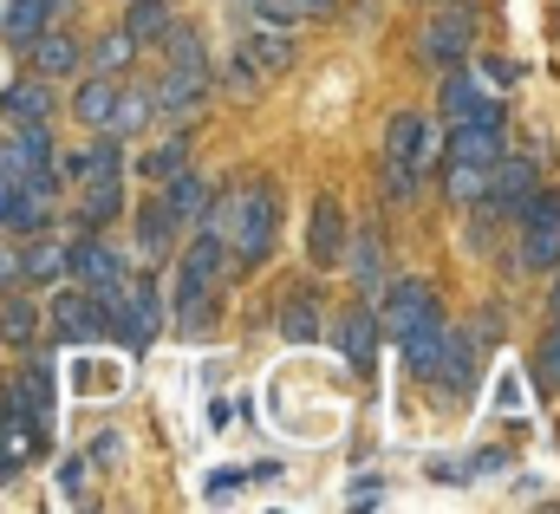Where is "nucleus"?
<instances>
[{
  "instance_id": "2f4dec72",
  "label": "nucleus",
  "mask_w": 560,
  "mask_h": 514,
  "mask_svg": "<svg viewBox=\"0 0 560 514\" xmlns=\"http://www.w3.org/2000/svg\"><path fill=\"white\" fill-rule=\"evenodd\" d=\"M156 46H163V59H170L176 72H209V52H202V39H196L189 26H170Z\"/></svg>"
},
{
  "instance_id": "a19ab883",
  "label": "nucleus",
  "mask_w": 560,
  "mask_h": 514,
  "mask_svg": "<svg viewBox=\"0 0 560 514\" xmlns=\"http://www.w3.org/2000/svg\"><path fill=\"white\" fill-rule=\"evenodd\" d=\"M423 476H430V482H443V489H463V482H469V463H463V456H430V463H423Z\"/></svg>"
},
{
  "instance_id": "5701e85b",
  "label": "nucleus",
  "mask_w": 560,
  "mask_h": 514,
  "mask_svg": "<svg viewBox=\"0 0 560 514\" xmlns=\"http://www.w3.org/2000/svg\"><path fill=\"white\" fill-rule=\"evenodd\" d=\"M52 280H66V242L26 235L20 242V287H52Z\"/></svg>"
},
{
  "instance_id": "39448f33",
  "label": "nucleus",
  "mask_w": 560,
  "mask_h": 514,
  "mask_svg": "<svg viewBox=\"0 0 560 514\" xmlns=\"http://www.w3.org/2000/svg\"><path fill=\"white\" fill-rule=\"evenodd\" d=\"M515 229H522V248H515V267L522 273H555L560 267V189H528L522 209H515Z\"/></svg>"
},
{
  "instance_id": "c756f323",
  "label": "nucleus",
  "mask_w": 560,
  "mask_h": 514,
  "mask_svg": "<svg viewBox=\"0 0 560 514\" xmlns=\"http://www.w3.org/2000/svg\"><path fill=\"white\" fill-rule=\"evenodd\" d=\"M235 13L248 20V26H275V33H287V26H300L306 13H300V0H235Z\"/></svg>"
},
{
  "instance_id": "c85d7f7f",
  "label": "nucleus",
  "mask_w": 560,
  "mask_h": 514,
  "mask_svg": "<svg viewBox=\"0 0 560 514\" xmlns=\"http://www.w3.org/2000/svg\"><path fill=\"white\" fill-rule=\"evenodd\" d=\"M176 26V13L163 7V0H131V13H125V33L138 39V46H150V39H163Z\"/></svg>"
},
{
  "instance_id": "f704fd0d",
  "label": "nucleus",
  "mask_w": 560,
  "mask_h": 514,
  "mask_svg": "<svg viewBox=\"0 0 560 514\" xmlns=\"http://www.w3.org/2000/svg\"><path fill=\"white\" fill-rule=\"evenodd\" d=\"M150 112H156V105H150V92H118V105H112V137H138L143 125H150Z\"/></svg>"
},
{
  "instance_id": "423d86ee",
  "label": "nucleus",
  "mask_w": 560,
  "mask_h": 514,
  "mask_svg": "<svg viewBox=\"0 0 560 514\" xmlns=\"http://www.w3.org/2000/svg\"><path fill=\"white\" fill-rule=\"evenodd\" d=\"M293 39L275 33V26H248L242 33V46H235V59H229V85L235 92H261V79H275V72H293Z\"/></svg>"
},
{
  "instance_id": "4be33fe9",
  "label": "nucleus",
  "mask_w": 560,
  "mask_h": 514,
  "mask_svg": "<svg viewBox=\"0 0 560 514\" xmlns=\"http://www.w3.org/2000/svg\"><path fill=\"white\" fill-rule=\"evenodd\" d=\"M0 118L7 125H46L52 118V85L46 79H13L0 92Z\"/></svg>"
},
{
  "instance_id": "a211bd4d",
  "label": "nucleus",
  "mask_w": 560,
  "mask_h": 514,
  "mask_svg": "<svg viewBox=\"0 0 560 514\" xmlns=\"http://www.w3.org/2000/svg\"><path fill=\"white\" fill-rule=\"evenodd\" d=\"M156 196H163V209H170V215H176V229H196V222H202V209H209V196H215V189H209V183H202V176H196V170H189V163H183V170H176V176H163V183H156Z\"/></svg>"
},
{
  "instance_id": "a18cd8bd",
  "label": "nucleus",
  "mask_w": 560,
  "mask_h": 514,
  "mask_svg": "<svg viewBox=\"0 0 560 514\" xmlns=\"http://www.w3.org/2000/svg\"><path fill=\"white\" fill-rule=\"evenodd\" d=\"M346 502H352V509H378V502H385V482H378V476H359Z\"/></svg>"
},
{
  "instance_id": "2eb2a0df",
  "label": "nucleus",
  "mask_w": 560,
  "mask_h": 514,
  "mask_svg": "<svg viewBox=\"0 0 560 514\" xmlns=\"http://www.w3.org/2000/svg\"><path fill=\"white\" fill-rule=\"evenodd\" d=\"M52 170H59V183H85V176H112V170H125V150H118V137L112 130H98V143H85V150H52Z\"/></svg>"
},
{
  "instance_id": "f3484780",
  "label": "nucleus",
  "mask_w": 560,
  "mask_h": 514,
  "mask_svg": "<svg viewBox=\"0 0 560 514\" xmlns=\"http://www.w3.org/2000/svg\"><path fill=\"white\" fill-rule=\"evenodd\" d=\"M150 105L163 112V118H196L202 105H209V72H163V85L150 92Z\"/></svg>"
},
{
  "instance_id": "7ed1b4c3",
  "label": "nucleus",
  "mask_w": 560,
  "mask_h": 514,
  "mask_svg": "<svg viewBox=\"0 0 560 514\" xmlns=\"http://www.w3.org/2000/svg\"><path fill=\"white\" fill-rule=\"evenodd\" d=\"M495 156H502V105L489 98L469 118H450V130H443V189L456 202H476Z\"/></svg>"
},
{
  "instance_id": "ea45409f",
  "label": "nucleus",
  "mask_w": 560,
  "mask_h": 514,
  "mask_svg": "<svg viewBox=\"0 0 560 514\" xmlns=\"http://www.w3.org/2000/svg\"><path fill=\"white\" fill-rule=\"evenodd\" d=\"M59 502H72V509H85L92 495H85V463L79 456H66L59 463Z\"/></svg>"
},
{
  "instance_id": "9d476101",
  "label": "nucleus",
  "mask_w": 560,
  "mask_h": 514,
  "mask_svg": "<svg viewBox=\"0 0 560 514\" xmlns=\"http://www.w3.org/2000/svg\"><path fill=\"white\" fill-rule=\"evenodd\" d=\"M46 319H52V339L59 346H92V339H105V306H98V293H85V287H59L52 293V306H46Z\"/></svg>"
},
{
  "instance_id": "cd10ccee",
  "label": "nucleus",
  "mask_w": 560,
  "mask_h": 514,
  "mask_svg": "<svg viewBox=\"0 0 560 514\" xmlns=\"http://www.w3.org/2000/svg\"><path fill=\"white\" fill-rule=\"evenodd\" d=\"M0 339H7V346H33V339H39V313L20 300V287L0 293Z\"/></svg>"
},
{
  "instance_id": "de8ad7c7",
  "label": "nucleus",
  "mask_w": 560,
  "mask_h": 514,
  "mask_svg": "<svg viewBox=\"0 0 560 514\" xmlns=\"http://www.w3.org/2000/svg\"><path fill=\"white\" fill-rule=\"evenodd\" d=\"M332 7H339V0H300V13H306V20H313V13H332Z\"/></svg>"
},
{
  "instance_id": "09e8293b",
  "label": "nucleus",
  "mask_w": 560,
  "mask_h": 514,
  "mask_svg": "<svg viewBox=\"0 0 560 514\" xmlns=\"http://www.w3.org/2000/svg\"><path fill=\"white\" fill-rule=\"evenodd\" d=\"M7 196H13V170H7V156H0V209H7Z\"/></svg>"
},
{
  "instance_id": "0eeeda50",
  "label": "nucleus",
  "mask_w": 560,
  "mask_h": 514,
  "mask_svg": "<svg viewBox=\"0 0 560 514\" xmlns=\"http://www.w3.org/2000/svg\"><path fill=\"white\" fill-rule=\"evenodd\" d=\"M105 332H118L131 352H150V346H156V332H163V293H156L150 280L131 273V287L105 306Z\"/></svg>"
},
{
  "instance_id": "393cba45",
  "label": "nucleus",
  "mask_w": 560,
  "mask_h": 514,
  "mask_svg": "<svg viewBox=\"0 0 560 514\" xmlns=\"http://www.w3.org/2000/svg\"><path fill=\"white\" fill-rule=\"evenodd\" d=\"M170 242H176V215L163 209V196H150V202L138 209V255L163 260L170 255Z\"/></svg>"
},
{
  "instance_id": "49530a36",
  "label": "nucleus",
  "mask_w": 560,
  "mask_h": 514,
  "mask_svg": "<svg viewBox=\"0 0 560 514\" xmlns=\"http://www.w3.org/2000/svg\"><path fill=\"white\" fill-rule=\"evenodd\" d=\"M118 449H125V436H118V430H98V443H92V456H98V463H118Z\"/></svg>"
},
{
  "instance_id": "37998d69",
  "label": "nucleus",
  "mask_w": 560,
  "mask_h": 514,
  "mask_svg": "<svg viewBox=\"0 0 560 514\" xmlns=\"http://www.w3.org/2000/svg\"><path fill=\"white\" fill-rule=\"evenodd\" d=\"M463 463H469V482H476V476H502V469H509V449H476V456H463Z\"/></svg>"
},
{
  "instance_id": "9b49d317",
  "label": "nucleus",
  "mask_w": 560,
  "mask_h": 514,
  "mask_svg": "<svg viewBox=\"0 0 560 514\" xmlns=\"http://www.w3.org/2000/svg\"><path fill=\"white\" fill-rule=\"evenodd\" d=\"M430 319H443V313H436V293H430V280H398V287L385 293V319H378V332L405 346V339H411L418 326H430Z\"/></svg>"
},
{
  "instance_id": "1a4fd4ad",
  "label": "nucleus",
  "mask_w": 560,
  "mask_h": 514,
  "mask_svg": "<svg viewBox=\"0 0 560 514\" xmlns=\"http://www.w3.org/2000/svg\"><path fill=\"white\" fill-rule=\"evenodd\" d=\"M469 46H476V13H469V7H443V13H430L423 33H418V59L430 66V72L463 66Z\"/></svg>"
},
{
  "instance_id": "4c0bfd02",
  "label": "nucleus",
  "mask_w": 560,
  "mask_h": 514,
  "mask_svg": "<svg viewBox=\"0 0 560 514\" xmlns=\"http://www.w3.org/2000/svg\"><path fill=\"white\" fill-rule=\"evenodd\" d=\"M469 72H476L482 92H509V85H522V66H509V59H482V66H469Z\"/></svg>"
},
{
  "instance_id": "473e14b6",
  "label": "nucleus",
  "mask_w": 560,
  "mask_h": 514,
  "mask_svg": "<svg viewBox=\"0 0 560 514\" xmlns=\"http://www.w3.org/2000/svg\"><path fill=\"white\" fill-rule=\"evenodd\" d=\"M118 378H125L118 365H98V359H85V346H79V359H72V390H79V397H112Z\"/></svg>"
},
{
  "instance_id": "79ce46f5",
  "label": "nucleus",
  "mask_w": 560,
  "mask_h": 514,
  "mask_svg": "<svg viewBox=\"0 0 560 514\" xmlns=\"http://www.w3.org/2000/svg\"><path fill=\"white\" fill-rule=\"evenodd\" d=\"M242 482H248V469H209L202 476V502H229Z\"/></svg>"
},
{
  "instance_id": "6ab92c4d",
  "label": "nucleus",
  "mask_w": 560,
  "mask_h": 514,
  "mask_svg": "<svg viewBox=\"0 0 560 514\" xmlns=\"http://www.w3.org/2000/svg\"><path fill=\"white\" fill-rule=\"evenodd\" d=\"M72 189H79V222H85V229H105L112 215H125V170L85 176V183H72Z\"/></svg>"
},
{
  "instance_id": "20e7f679",
  "label": "nucleus",
  "mask_w": 560,
  "mask_h": 514,
  "mask_svg": "<svg viewBox=\"0 0 560 514\" xmlns=\"http://www.w3.org/2000/svg\"><path fill=\"white\" fill-rule=\"evenodd\" d=\"M436 156H443V130H436V118L398 112V118L385 125V170H378L385 202H411V196L423 189V176L436 170Z\"/></svg>"
},
{
  "instance_id": "412c9836",
  "label": "nucleus",
  "mask_w": 560,
  "mask_h": 514,
  "mask_svg": "<svg viewBox=\"0 0 560 514\" xmlns=\"http://www.w3.org/2000/svg\"><path fill=\"white\" fill-rule=\"evenodd\" d=\"M0 156H7V170H13V176L46 170V163H52V130H46V125H7Z\"/></svg>"
},
{
  "instance_id": "bb28decb",
  "label": "nucleus",
  "mask_w": 560,
  "mask_h": 514,
  "mask_svg": "<svg viewBox=\"0 0 560 514\" xmlns=\"http://www.w3.org/2000/svg\"><path fill=\"white\" fill-rule=\"evenodd\" d=\"M280 339H287V346H313V339H319V332H326V319H319V306H313V293H293V300H287V306H280Z\"/></svg>"
},
{
  "instance_id": "8fccbe9b",
  "label": "nucleus",
  "mask_w": 560,
  "mask_h": 514,
  "mask_svg": "<svg viewBox=\"0 0 560 514\" xmlns=\"http://www.w3.org/2000/svg\"><path fill=\"white\" fill-rule=\"evenodd\" d=\"M555 319H560V273H555Z\"/></svg>"
},
{
  "instance_id": "c03bdc74",
  "label": "nucleus",
  "mask_w": 560,
  "mask_h": 514,
  "mask_svg": "<svg viewBox=\"0 0 560 514\" xmlns=\"http://www.w3.org/2000/svg\"><path fill=\"white\" fill-rule=\"evenodd\" d=\"M13 287H20V242L7 235L0 242V293H13Z\"/></svg>"
},
{
  "instance_id": "c9c22d12",
  "label": "nucleus",
  "mask_w": 560,
  "mask_h": 514,
  "mask_svg": "<svg viewBox=\"0 0 560 514\" xmlns=\"http://www.w3.org/2000/svg\"><path fill=\"white\" fill-rule=\"evenodd\" d=\"M436 352H443V319H430V326H418V332L405 339V359H411V372H418V378H430Z\"/></svg>"
},
{
  "instance_id": "4468645a",
  "label": "nucleus",
  "mask_w": 560,
  "mask_h": 514,
  "mask_svg": "<svg viewBox=\"0 0 560 514\" xmlns=\"http://www.w3.org/2000/svg\"><path fill=\"white\" fill-rule=\"evenodd\" d=\"M26 59H33V79H46V85H52V79H72V72L85 66V46H79L66 26H46V33L26 46Z\"/></svg>"
},
{
  "instance_id": "dca6fc26",
  "label": "nucleus",
  "mask_w": 560,
  "mask_h": 514,
  "mask_svg": "<svg viewBox=\"0 0 560 514\" xmlns=\"http://www.w3.org/2000/svg\"><path fill=\"white\" fill-rule=\"evenodd\" d=\"M326 332H332V346L346 352L352 372H372V365H378V319H372L365 306H359V313H339Z\"/></svg>"
},
{
  "instance_id": "b1692460",
  "label": "nucleus",
  "mask_w": 560,
  "mask_h": 514,
  "mask_svg": "<svg viewBox=\"0 0 560 514\" xmlns=\"http://www.w3.org/2000/svg\"><path fill=\"white\" fill-rule=\"evenodd\" d=\"M118 79H105V72H92L79 92H72V112H79V125H92V130H105L112 125V105H118Z\"/></svg>"
},
{
  "instance_id": "e433bc0d",
  "label": "nucleus",
  "mask_w": 560,
  "mask_h": 514,
  "mask_svg": "<svg viewBox=\"0 0 560 514\" xmlns=\"http://www.w3.org/2000/svg\"><path fill=\"white\" fill-rule=\"evenodd\" d=\"M489 410H495V417H522V410H528V385H522V372H502V378H495Z\"/></svg>"
},
{
  "instance_id": "f03ea898",
  "label": "nucleus",
  "mask_w": 560,
  "mask_h": 514,
  "mask_svg": "<svg viewBox=\"0 0 560 514\" xmlns=\"http://www.w3.org/2000/svg\"><path fill=\"white\" fill-rule=\"evenodd\" d=\"M229 280V242L196 222V242L176 260V280H170V313H176V332H202L215 319V287Z\"/></svg>"
},
{
  "instance_id": "7c9ffc66",
  "label": "nucleus",
  "mask_w": 560,
  "mask_h": 514,
  "mask_svg": "<svg viewBox=\"0 0 560 514\" xmlns=\"http://www.w3.org/2000/svg\"><path fill=\"white\" fill-rule=\"evenodd\" d=\"M131 59H138V39H131L125 26H112V33H105V39L92 46V72H105V79H118V72L131 66Z\"/></svg>"
},
{
  "instance_id": "a878e982",
  "label": "nucleus",
  "mask_w": 560,
  "mask_h": 514,
  "mask_svg": "<svg viewBox=\"0 0 560 514\" xmlns=\"http://www.w3.org/2000/svg\"><path fill=\"white\" fill-rule=\"evenodd\" d=\"M476 105H489V92L476 85V72H456V66H450L443 85H436V112H443V118H469Z\"/></svg>"
},
{
  "instance_id": "ddd939ff",
  "label": "nucleus",
  "mask_w": 560,
  "mask_h": 514,
  "mask_svg": "<svg viewBox=\"0 0 560 514\" xmlns=\"http://www.w3.org/2000/svg\"><path fill=\"white\" fill-rule=\"evenodd\" d=\"M430 390H443V397H469L476 390V346H469V332L443 326V352L430 365Z\"/></svg>"
},
{
  "instance_id": "aec40b11",
  "label": "nucleus",
  "mask_w": 560,
  "mask_h": 514,
  "mask_svg": "<svg viewBox=\"0 0 560 514\" xmlns=\"http://www.w3.org/2000/svg\"><path fill=\"white\" fill-rule=\"evenodd\" d=\"M339 255H346V215H339L332 196H319L313 202V229H306V260L313 267H332Z\"/></svg>"
},
{
  "instance_id": "f257e3e1",
  "label": "nucleus",
  "mask_w": 560,
  "mask_h": 514,
  "mask_svg": "<svg viewBox=\"0 0 560 514\" xmlns=\"http://www.w3.org/2000/svg\"><path fill=\"white\" fill-rule=\"evenodd\" d=\"M202 222L229 242V255L242 260V267H261V260L275 255V235H280V189L268 176H248L242 189L209 196Z\"/></svg>"
},
{
  "instance_id": "f8f14e48",
  "label": "nucleus",
  "mask_w": 560,
  "mask_h": 514,
  "mask_svg": "<svg viewBox=\"0 0 560 514\" xmlns=\"http://www.w3.org/2000/svg\"><path fill=\"white\" fill-rule=\"evenodd\" d=\"M66 13H72V0H0V39L26 52V46H33L46 26H59Z\"/></svg>"
},
{
  "instance_id": "6e6552de",
  "label": "nucleus",
  "mask_w": 560,
  "mask_h": 514,
  "mask_svg": "<svg viewBox=\"0 0 560 514\" xmlns=\"http://www.w3.org/2000/svg\"><path fill=\"white\" fill-rule=\"evenodd\" d=\"M66 273L85 287V293H118L125 280H131V260H125V248H112V242H98V229L92 235H79V242H66Z\"/></svg>"
},
{
  "instance_id": "58836bf2",
  "label": "nucleus",
  "mask_w": 560,
  "mask_h": 514,
  "mask_svg": "<svg viewBox=\"0 0 560 514\" xmlns=\"http://www.w3.org/2000/svg\"><path fill=\"white\" fill-rule=\"evenodd\" d=\"M535 378H541V390H548V397L560 390V326L541 339V352H535Z\"/></svg>"
},
{
  "instance_id": "72a5a7b5",
  "label": "nucleus",
  "mask_w": 560,
  "mask_h": 514,
  "mask_svg": "<svg viewBox=\"0 0 560 514\" xmlns=\"http://www.w3.org/2000/svg\"><path fill=\"white\" fill-rule=\"evenodd\" d=\"M189 163V137L176 130L170 143H156V150H143V163H138V176H150V183H163V176H176Z\"/></svg>"
}]
</instances>
